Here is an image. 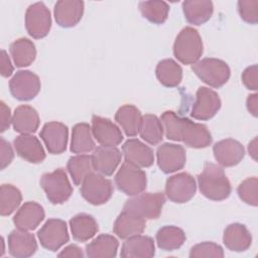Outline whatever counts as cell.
Returning a JSON list of instances; mask_svg holds the SVG:
<instances>
[{
    "label": "cell",
    "mask_w": 258,
    "mask_h": 258,
    "mask_svg": "<svg viewBox=\"0 0 258 258\" xmlns=\"http://www.w3.org/2000/svg\"><path fill=\"white\" fill-rule=\"evenodd\" d=\"M70 227L73 234V238L80 242H86L93 238L98 230V224L94 217L91 215L82 213L73 217L70 221Z\"/></svg>",
    "instance_id": "f546056e"
},
{
    "label": "cell",
    "mask_w": 258,
    "mask_h": 258,
    "mask_svg": "<svg viewBox=\"0 0 258 258\" xmlns=\"http://www.w3.org/2000/svg\"><path fill=\"white\" fill-rule=\"evenodd\" d=\"M184 241V232L175 226H164L156 233L157 245L165 251H173L180 248Z\"/></svg>",
    "instance_id": "e575fe53"
},
{
    "label": "cell",
    "mask_w": 258,
    "mask_h": 258,
    "mask_svg": "<svg viewBox=\"0 0 258 258\" xmlns=\"http://www.w3.org/2000/svg\"><path fill=\"white\" fill-rule=\"evenodd\" d=\"M113 190L112 181L97 172L89 173L81 183V194L83 198L94 206L107 203L111 199Z\"/></svg>",
    "instance_id": "52a82bcc"
},
{
    "label": "cell",
    "mask_w": 258,
    "mask_h": 258,
    "mask_svg": "<svg viewBox=\"0 0 258 258\" xmlns=\"http://www.w3.org/2000/svg\"><path fill=\"white\" fill-rule=\"evenodd\" d=\"M165 203V197L162 192H140L132 199L126 201L123 211L137 215L143 219H157Z\"/></svg>",
    "instance_id": "277c9868"
},
{
    "label": "cell",
    "mask_w": 258,
    "mask_h": 258,
    "mask_svg": "<svg viewBox=\"0 0 258 258\" xmlns=\"http://www.w3.org/2000/svg\"><path fill=\"white\" fill-rule=\"evenodd\" d=\"M155 253L154 242L151 237L135 235L126 239L121 248L123 258H150Z\"/></svg>",
    "instance_id": "cb8c5ba5"
},
{
    "label": "cell",
    "mask_w": 258,
    "mask_h": 258,
    "mask_svg": "<svg viewBox=\"0 0 258 258\" xmlns=\"http://www.w3.org/2000/svg\"><path fill=\"white\" fill-rule=\"evenodd\" d=\"M125 161L138 167H149L154 162L153 150L140 140L128 139L122 146Z\"/></svg>",
    "instance_id": "d6986e66"
},
{
    "label": "cell",
    "mask_w": 258,
    "mask_h": 258,
    "mask_svg": "<svg viewBox=\"0 0 258 258\" xmlns=\"http://www.w3.org/2000/svg\"><path fill=\"white\" fill-rule=\"evenodd\" d=\"M84 13V2L80 0H59L54 5V18L61 27H73L79 23Z\"/></svg>",
    "instance_id": "44dd1931"
},
{
    "label": "cell",
    "mask_w": 258,
    "mask_h": 258,
    "mask_svg": "<svg viewBox=\"0 0 258 258\" xmlns=\"http://www.w3.org/2000/svg\"><path fill=\"white\" fill-rule=\"evenodd\" d=\"M41 246L50 251H56L70 240L68 227L64 221L48 219L37 232Z\"/></svg>",
    "instance_id": "30bf717a"
},
{
    "label": "cell",
    "mask_w": 258,
    "mask_h": 258,
    "mask_svg": "<svg viewBox=\"0 0 258 258\" xmlns=\"http://www.w3.org/2000/svg\"><path fill=\"white\" fill-rule=\"evenodd\" d=\"M160 121L165 136L169 140L182 141L192 148H205L212 143V135L206 125L180 117L172 111H165Z\"/></svg>",
    "instance_id": "6da1fadb"
},
{
    "label": "cell",
    "mask_w": 258,
    "mask_h": 258,
    "mask_svg": "<svg viewBox=\"0 0 258 258\" xmlns=\"http://www.w3.org/2000/svg\"><path fill=\"white\" fill-rule=\"evenodd\" d=\"M138 133L145 142L151 145L158 144L163 138V127L161 121L155 115H144L142 117Z\"/></svg>",
    "instance_id": "d590c367"
},
{
    "label": "cell",
    "mask_w": 258,
    "mask_h": 258,
    "mask_svg": "<svg viewBox=\"0 0 258 258\" xmlns=\"http://www.w3.org/2000/svg\"><path fill=\"white\" fill-rule=\"evenodd\" d=\"M40 186L44 190L48 201L53 205L63 204L73 194V187L62 168L44 173L40 178Z\"/></svg>",
    "instance_id": "8992f818"
},
{
    "label": "cell",
    "mask_w": 258,
    "mask_h": 258,
    "mask_svg": "<svg viewBox=\"0 0 258 258\" xmlns=\"http://www.w3.org/2000/svg\"><path fill=\"white\" fill-rule=\"evenodd\" d=\"M68 137V127L63 123L56 121L45 123L40 131V138L51 154H59L66 151Z\"/></svg>",
    "instance_id": "9a60e30c"
},
{
    "label": "cell",
    "mask_w": 258,
    "mask_h": 258,
    "mask_svg": "<svg viewBox=\"0 0 258 258\" xmlns=\"http://www.w3.org/2000/svg\"><path fill=\"white\" fill-rule=\"evenodd\" d=\"M122 153L115 146H99L92 155L93 167L103 175H112L121 162Z\"/></svg>",
    "instance_id": "ac0fdd59"
},
{
    "label": "cell",
    "mask_w": 258,
    "mask_h": 258,
    "mask_svg": "<svg viewBox=\"0 0 258 258\" xmlns=\"http://www.w3.org/2000/svg\"><path fill=\"white\" fill-rule=\"evenodd\" d=\"M248 151H249V154L253 157L254 160H257V138H254L250 143H249V146H248Z\"/></svg>",
    "instance_id": "681fc988"
},
{
    "label": "cell",
    "mask_w": 258,
    "mask_h": 258,
    "mask_svg": "<svg viewBox=\"0 0 258 258\" xmlns=\"http://www.w3.org/2000/svg\"><path fill=\"white\" fill-rule=\"evenodd\" d=\"M10 54L14 63L18 68L28 67L31 64L36 56V49L34 43L28 38H18L10 44Z\"/></svg>",
    "instance_id": "d6a6232c"
},
{
    "label": "cell",
    "mask_w": 258,
    "mask_h": 258,
    "mask_svg": "<svg viewBox=\"0 0 258 258\" xmlns=\"http://www.w3.org/2000/svg\"><path fill=\"white\" fill-rule=\"evenodd\" d=\"M246 106H247L248 111L254 117H257V115H258V95L257 94L249 95L247 98Z\"/></svg>",
    "instance_id": "c3c4849f"
},
{
    "label": "cell",
    "mask_w": 258,
    "mask_h": 258,
    "mask_svg": "<svg viewBox=\"0 0 258 258\" xmlns=\"http://www.w3.org/2000/svg\"><path fill=\"white\" fill-rule=\"evenodd\" d=\"M258 69L257 64L246 68L242 74V82L248 90L256 91L258 89Z\"/></svg>",
    "instance_id": "7bdbcfd3"
},
{
    "label": "cell",
    "mask_w": 258,
    "mask_h": 258,
    "mask_svg": "<svg viewBox=\"0 0 258 258\" xmlns=\"http://www.w3.org/2000/svg\"><path fill=\"white\" fill-rule=\"evenodd\" d=\"M223 242L229 250L243 252L251 246L252 236L244 225L234 223L225 229Z\"/></svg>",
    "instance_id": "d4e9b609"
},
{
    "label": "cell",
    "mask_w": 258,
    "mask_h": 258,
    "mask_svg": "<svg viewBox=\"0 0 258 258\" xmlns=\"http://www.w3.org/2000/svg\"><path fill=\"white\" fill-rule=\"evenodd\" d=\"M213 152L218 163L225 167L237 165L245 155L243 145L232 138L218 141L213 146Z\"/></svg>",
    "instance_id": "2e32d148"
},
{
    "label": "cell",
    "mask_w": 258,
    "mask_h": 258,
    "mask_svg": "<svg viewBox=\"0 0 258 258\" xmlns=\"http://www.w3.org/2000/svg\"><path fill=\"white\" fill-rule=\"evenodd\" d=\"M191 70L205 84L213 88L224 86L231 76L229 66L215 57H206L197 61L191 66Z\"/></svg>",
    "instance_id": "5b68a950"
},
{
    "label": "cell",
    "mask_w": 258,
    "mask_h": 258,
    "mask_svg": "<svg viewBox=\"0 0 258 258\" xmlns=\"http://www.w3.org/2000/svg\"><path fill=\"white\" fill-rule=\"evenodd\" d=\"M95 149L92 129L87 123H78L73 127L71 151L73 153H86Z\"/></svg>",
    "instance_id": "836d02e7"
},
{
    "label": "cell",
    "mask_w": 258,
    "mask_h": 258,
    "mask_svg": "<svg viewBox=\"0 0 258 258\" xmlns=\"http://www.w3.org/2000/svg\"><path fill=\"white\" fill-rule=\"evenodd\" d=\"M8 250L16 258L30 257L37 250L35 237L25 230H13L8 236Z\"/></svg>",
    "instance_id": "ffe728a7"
},
{
    "label": "cell",
    "mask_w": 258,
    "mask_h": 258,
    "mask_svg": "<svg viewBox=\"0 0 258 258\" xmlns=\"http://www.w3.org/2000/svg\"><path fill=\"white\" fill-rule=\"evenodd\" d=\"M115 184L125 195L136 196L146 188V173L140 167L125 161L115 175Z\"/></svg>",
    "instance_id": "ba28073f"
},
{
    "label": "cell",
    "mask_w": 258,
    "mask_h": 258,
    "mask_svg": "<svg viewBox=\"0 0 258 258\" xmlns=\"http://www.w3.org/2000/svg\"><path fill=\"white\" fill-rule=\"evenodd\" d=\"M12 123V117L9 107L4 103H0V131L4 132L6 129L9 128L10 124Z\"/></svg>",
    "instance_id": "f6af8a7d"
},
{
    "label": "cell",
    "mask_w": 258,
    "mask_h": 258,
    "mask_svg": "<svg viewBox=\"0 0 258 258\" xmlns=\"http://www.w3.org/2000/svg\"><path fill=\"white\" fill-rule=\"evenodd\" d=\"M0 145H1V157H0V163H1V169H4L7 167L13 157H14V152L13 149L8 141H6L3 137L0 138Z\"/></svg>",
    "instance_id": "ee69618b"
},
{
    "label": "cell",
    "mask_w": 258,
    "mask_h": 258,
    "mask_svg": "<svg viewBox=\"0 0 258 258\" xmlns=\"http://www.w3.org/2000/svg\"><path fill=\"white\" fill-rule=\"evenodd\" d=\"M157 165L164 173H171L181 169L186 160L185 150L181 145L163 143L156 150Z\"/></svg>",
    "instance_id": "5bb4252c"
},
{
    "label": "cell",
    "mask_w": 258,
    "mask_h": 258,
    "mask_svg": "<svg viewBox=\"0 0 258 258\" xmlns=\"http://www.w3.org/2000/svg\"><path fill=\"white\" fill-rule=\"evenodd\" d=\"M118 240L108 234H101L86 246V254L91 258H113L117 255Z\"/></svg>",
    "instance_id": "f1b7e54d"
},
{
    "label": "cell",
    "mask_w": 258,
    "mask_h": 258,
    "mask_svg": "<svg viewBox=\"0 0 258 258\" xmlns=\"http://www.w3.org/2000/svg\"><path fill=\"white\" fill-rule=\"evenodd\" d=\"M11 95L19 101H28L37 96L40 91V80L30 71H18L9 81Z\"/></svg>",
    "instance_id": "7c38bea8"
},
{
    "label": "cell",
    "mask_w": 258,
    "mask_h": 258,
    "mask_svg": "<svg viewBox=\"0 0 258 258\" xmlns=\"http://www.w3.org/2000/svg\"><path fill=\"white\" fill-rule=\"evenodd\" d=\"M203 40L197 29L186 26L180 30L173 43V54L183 64L196 63L203 54Z\"/></svg>",
    "instance_id": "3957f363"
},
{
    "label": "cell",
    "mask_w": 258,
    "mask_h": 258,
    "mask_svg": "<svg viewBox=\"0 0 258 258\" xmlns=\"http://www.w3.org/2000/svg\"><path fill=\"white\" fill-rule=\"evenodd\" d=\"M145 226V219L132 213L122 211L114 223L113 231L119 238L127 239L141 234L144 231Z\"/></svg>",
    "instance_id": "484cf974"
},
{
    "label": "cell",
    "mask_w": 258,
    "mask_h": 258,
    "mask_svg": "<svg viewBox=\"0 0 258 258\" xmlns=\"http://www.w3.org/2000/svg\"><path fill=\"white\" fill-rule=\"evenodd\" d=\"M139 10L151 23L162 24L167 19L169 6L164 1H142L139 3Z\"/></svg>",
    "instance_id": "74e56055"
},
{
    "label": "cell",
    "mask_w": 258,
    "mask_h": 258,
    "mask_svg": "<svg viewBox=\"0 0 258 258\" xmlns=\"http://www.w3.org/2000/svg\"><path fill=\"white\" fill-rule=\"evenodd\" d=\"M16 153L30 163H40L45 158L44 149L40 141L33 135L21 134L14 139Z\"/></svg>",
    "instance_id": "7402d4cb"
},
{
    "label": "cell",
    "mask_w": 258,
    "mask_h": 258,
    "mask_svg": "<svg viewBox=\"0 0 258 258\" xmlns=\"http://www.w3.org/2000/svg\"><path fill=\"white\" fill-rule=\"evenodd\" d=\"M189 257H224L223 248L214 242H203L195 245L189 252Z\"/></svg>",
    "instance_id": "60d3db41"
},
{
    "label": "cell",
    "mask_w": 258,
    "mask_h": 258,
    "mask_svg": "<svg viewBox=\"0 0 258 258\" xmlns=\"http://www.w3.org/2000/svg\"><path fill=\"white\" fill-rule=\"evenodd\" d=\"M92 133L102 146H116L123 140L121 130L111 120L100 116L92 118Z\"/></svg>",
    "instance_id": "e0dca14e"
},
{
    "label": "cell",
    "mask_w": 258,
    "mask_h": 258,
    "mask_svg": "<svg viewBox=\"0 0 258 258\" xmlns=\"http://www.w3.org/2000/svg\"><path fill=\"white\" fill-rule=\"evenodd\" d=\"M198 183L201 192L212 201L226 200L232 191L223 168L212 162L205 164L203 171L198 175Z\"/></svg>",
    "instance_id": "7a4b0ae2"
},
{
    "label": "cell",
    "mask_w": 258,
    "mask_h": 258,
    "mask_svg": "<svg viewBox=\"0 0 258 258\" xmlns=\"http://www.w3.org/2000/svg\"><path fill=\"white\" fill-rule=\"evenodd\" d=\"M182 11L188 23L202 25L212 17L214 6L209 0H186L182 2Z\"/></svg>",
    "instance_id": "83f0119b"
},
{
    "label": "cell",
    "mask_w": 258,
    "mask_h": 258,
    "mask_svg": "<svg viewBox=\"0 0 258 258\" xmlns=\"http://www.w3.org/2000/svg\"><path fill=\"white\" fill-rule=\"evenodd\" d=\"M13 129L21 134L35 132L39 126V116L37 111L29 105H20L12 116Z\"/></svg>",
    "instance_id": "4316f807"
},
{
    "label": "cell",
    "mask_w": 258,
    "mask_h": 258,
    "mask_svg": "<svg viewBox=\"0 0 258 258\" xmlns=\"http://www.w3.org/2000/svg\"><path fill=\"white\" fill-rule=\"evenodd\" d=\"M116 122L121 126L125 134L129 137L137 135L139 132L142 116L134 105H124L115 114Z\"/></svg>",
    "instance_id": "4dcf8cb0"
},
{
    "label": "cell",
    "mask_w": 258,
    "mask_h": 258,
    "mask_svg": "<svg viewBox=\"0 0 258 258\" xmlns=\"http://www.w3.org/2000/svg\"><path fill=\"white\" fill-rule=\"evenodd\" d=\"M257 185L258 179L257 177H249L242 181L238 188L237 192L239 198L246 204L257 207L258 205V196H257Z\"/></svg>",
    "instance_id": "ab89813d"
},
{
    "label": "cell",
    "mask_w": 258,
    "mask_h": 258,
    "mask_svg": "<svg viewBox=\"0 0 258 258\" xmlns=\"http://www.w3.org/2000/svg\"><path fill=\"white\" fill-rule=\"evenodd\" d=\"M197 190L195 178L187 172L171 175L165 183V195L173 203L182 204L188 202Z\"/></svg>",
    "instance_id": "8fae6325"
},
{
    "label": "cell",
    "mask_w": 258,
    "mask_h": 258,
    "mask_svg": "<svg viewBox=\"0 0 258 258\" xmlns=\"http://www.w3.org/2000/svg\"><path fill=\"white\" fill-rule=\"evenodd\" d=\"M84 256L82 249L77 245H70L66 247L59 254L58 257H70V258H82Z\"/></svg>",
    "instance_id": "7dc6e473"
},
{
    "label": "cell",
    "mask_w": 258,
    "mask_h": 258,
    "mask_svg": "<svg viewBox=\"0 0 258 258\" xmlns=\"http://www.w3.org/2000/svg\"><path fill=\"white\" fill-rule=\"evenodd\" d=\"M155 74L159 83L167 88L178 86L182 79L181 67L171 58L160 60L156 66Z\"/></svg>",
    "instance_id": "1f68e13d"
},
{
    "label": "cell",
    "mask_w": 258,
    "mask_h": 258,
    "mask_svg": "<svg viewBox=\"0 0 258 258\" xmlns=\"http://www.w3.org/2000/svg\"><path fill=\"white\" fill-rule=\"evenodd\" d=\"M22 200L20 190L12 184H2L0 188V213L2 216L11 215Z\"/></svg>",
    "instance_id": "f35d334b"
},
{
    "label": "cell",
    "mask_w": 258,
    "mask_h": 258,
    "mask_svg": "<svg viewBox=\"0 0 258 258\" xmlns=\"http://www.w3.org/2000/svg\"><path fill=\"white\" fill-rule=\"evenodd\" d=\"M25 27L28 34L35 39L43 38L48 34L51 27V16L44 3L36 2L27 8Z\"/></svg>",
    "instance_id": "9c48e42d"
},
{
    "label": "cell",
    "mask_w": 258,
    "mask_h": 258,
    "mask_svg": "<svg viewBox=\"0 0 258 258\" xmlns=\"http://www.w3.org/2000/svg\"><path fill=\"white\" fill-rule=\"evenodd\" d=\"M221 108L219 95L210 88L200 87L196 94L190 115L197 120H209L213 118Z\"/></svg>",
    "instance_id": "4fadbf2b"
},
{
    "label": "cell",
    "mask_w": 258,
    "mask_h": 258,
    "mask_svg": "<svg viewBox=\"0 0 258 258\" xmlns=\"http://www.w3.org/2000/svg\"><path fill=\"white\" fill-rule=\"evenodd\" d=\"M43 219V208L35 202H26L16 212L13 223L17 229L30 231L36 229Z\"/></svg>",
    "instance_id": "603a6c76"
},
{
    "label": "cell",
    "mask_w": 258,
    "mask_h": 258,
    "mask_svg": "<svg viewBox=\"0 0 258 258\" xmlns=\"http://www.w3.org/2000/svg\"><path fill=\"white\" fill-rule=\"evenodd\" d=\"M238 11L241 18L250 24H256L258 21V1L240 0L238 2Z\"/></svg>",
    "instance_id": "b9f144b4"
},
{
    "label": "cell",
    "mask_w": 258,
    "mask_h": 258,
    "mask_svg": "<svg viewBox=\"0 0 258 258\" xmlns=\"http://www.w3.org/2000/svg\"><path fill=\"white\" fill-rule=\"evenodd\" d=\"M69 173L76 185H80L84 178L91 172H93V161L92 156L87 154H78L72 156L67 164Z\"/></svg>",
    "instance_id": "8d00e7d4"
},
{
    "label": "cell",
    "mask_w": 258,
    "mask_h": 258,
    "mask_svg": "<svg viewBox=\"0 0 258 258\" xmlns=\"http://www.w3.org/2000/svg\"><path fill=\"white\" fill-rule=\"evenodd\" d=\"M13 73V66L11 63L10 58L8 57L7 52L2 49L1 50V75L4 78L10 77Z\"/></svg>",
    "instance_id": "bcb514c9"
}]
</instances>
